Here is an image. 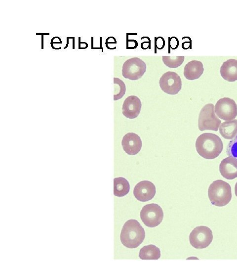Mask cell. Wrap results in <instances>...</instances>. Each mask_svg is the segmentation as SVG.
<instances>
[{
  "mask_svg": "<svg viewBox=\"0 0 237 267\" xmlns=\"http://www.w3.org/2000/svg\"><path fill=\"white\" fill-rule=\"evenodd\" d=\"M127 49H135L138 46V43L135 40H128L126 41Z\"/></svg>",
  "mask_w": 237,
  "mask_h": 267,
  "instance_id": "cell-24",
  "label": "cell"
},
{
  "mask_svg": "<svg viewBox=\"0 0 237 267\" xmlns=\"http://www.w3.org/2000/svg\"><path fill=\"white\" fill-rule=\"evenodd\" d=\"M69 37L67 38V43L66 46L64 47V48H67V47H68V44H69V43H68V42H69Z\"/></svg>",
  "mask_w": 237,
  "mask_h": 267,
  "instance_id": "cell-27",
  "label": "cell"
},
{
  "mask_svg": "<svg viewBox=\"0 0 237 267\" xmlns=\"http://www.w3.org/2000/svg\"><path fill=\"white\" fill-rule=\"evenodd\" d=\"M109 44H117V41H116V39L115 40H114L113 41H109L107 39L106 40V43H105L106 45L107 46Z\"/></svg>",
  "mask_w": 237,
  "mask_h": 267,
  "instance_id": "cell-25",
  "label": "cell"
},
{
  "mask_svg": "<svg viewBox=\"0 0 237 267\" xmlns=\"http://www.w3.org/2000/svg\"><path fill=\"white\" fill-rule=\"evenodd\" d=\"M196 148L198 154L206 159H213L221 153L223 145L220 137L212 133H203L197 138Z\"/></svg>",
  "mask_w": 237,
  "mask_h": 267,
  "instance_id": "cell-1",
  "label": "cell"
},
{
  "mask_svg": "<svg viewBox=\"0 0 237 267\" xmlns=\"http://www.w3.org/2000/svg\"><path fill=\"white\" fill-rule=\"evenodd\" d=\"M160 257V249L153 244L144 246L139 252V257L142 260H158Z\"/></svg>",
  "mask_w": 237,
  "mask_h": 267,
  "instance_id": "cell-17",
  "label": "cell"
},
{
  "mask_svg": "<svg viewBox=\"0 0 237 267\" xmlns=\"http://www.w3.org/2000/svg\"><path fill=\"white\" fill-rule=\"evenodd\" d=\"M130 185L128 181L123 177L114 179V194L117 197H123L129 191Z\"/></svg>",
  "mask_w": 237,
  "mask_h": 267,
  "instance_id": "cell-18",
  "label": "cell"
},
{
  "mask_svg": "<svg viewBox=\"0 0 237 267\" xmlns=\"http://www.w3.org/2000/svg\"><path fill=\"white\" fill-rule=\"evenodd\" d=\"M146 71L145 62L138 57H133L126 60L122 67V76L130 80L140 79Z\"/></svg>",
  "mask_w": 237,
  "mask_h": 267,
  "instance_id": "cell-5",
  "label": "cell"
},
{
  "mask_svg": "<svg viewBox=\"0 0 237 267\" xmlns=\"http://www.w3.org/2000/svg\"><path fill=\"white\" fill-rule=\"evenodd\" d=\"M228 156L237 158V134L228 143L227 147Z\"/></svg>",
  "mask_w": 237,
  "mask_h": 267,
  "instance_id": "cell-21",
  "label": "cell"
},
{
  "mask_svg": "<svg viewBox=\"0 0 237 267\" xmlns=\"http://www.w3.org/2000/svg\"><path fill=\"white\" fill-rule=\"evenodd\" d=\"M141 101L135 95L128 96L124 100L122 106V113L127 118L134 119L139 114L141 109Z\"/></svg>",
  "mask_w": 237,
  "mask_h": 267,
  "instance_id": "cell-12",
  "label": "cell"
},
{
  "mask_svg": "<svg viewBox=\"0 0 237 267\" xmlns=\"http://www.w3.org/2000/svg\"><path fill=\"white\" fill-rule=\"evenodd\" d=\"M179 45V40L176 37H168V53H170V49H176Z\"/></svg>",
  "mask_w": 237,
  "mask_h": 267,
  "instance_id": "cell-22",
  "label": "cell"
},
{
  "mask_svg": "<svg viewBox=\"0 0 237 267\" xmlns=\"http://www.w3.org/2000/svg\"><path fill=\"white\" fill-rule=\"evenodd\" d=\"M140 218L144 224L150 227L158 225L163 218L162 208L158 204L151 203L145 205L140 212Z\"/></svg>",
  "mask_w": 237,
  "mask_h": 267,
  "instance_id": "cell-6",
  "label": "cell"
},
{
  "mask_svg": "<svg viewBox=\"0 0 237 267\" xmlns=\"http://www.w3.org/2000/svg\"><path fill=\"white\" fill-rule=\"evenodd\" d=\"M204 71L203 66L201 62L193 60L187 63L184 68V75L189 80H194L198 79Z\"/></svg>",
  "mask_w": 237,
  "mask_h": 267,
  "instance_id": "cell-15",
  "label": "cell"
},
{
  "mask_svg": "<svg viewBox=\"0 0 237 267\" xmlns=\"http://www.w3.org/2000/svg\"><path fill=\"white\" fill-rule=\"evenodd\" d=\"M220 74L225 80L233 82L237 80V60L229 59L223 62L220 68Z\"/></svg>",
  "mask_w": 237,
  "mask_h": 267,
  "instance_id": "cell-14",
  "label": "cell"
},
{
  "mask_svg": "<svg viewBox=\"0 0 237 267\" xmlns=\"http://www.w3.org/2000/svg\"><path fill=\"white\" fill-rule=\"evenodd\" d=\"M184 58V56H162V60L168 67L176 68L182 65Z\"/></svg>",
  "mask_w": 237,
  "mask_h": 267,
  "instance_id": "cell-19",
  "label": "cell"
},
{
  "mask_svg": "<svg viewBox=\"0 0 237 267\" xmlns=\"http://www.w3.org/2000/svg\"><path fill=\"white\" fill-rule=\"evenodd\" d=\"M121 145L124 151L128 155H134L138 153L142 147V141L136 134L128 133L123 137Z\"/></svg>",
  "mask_w": 237,
  "mask_h": 267,
  "instance_id": "cell-11",
  "label": "cell"
},
{
  "mask_svg": "<svg viewBox=\"0 0 237 267\" xmlns=\"http://www.w3.org/2000/svg\"><path fill=\"white\" fill-rule=\"evenodd\" d=\"M235 195L237 197V181L235 184Z\"/></svg>",
  "mask_w": 237,
  "mask_h": 267,
  "instance_id": "cell-26",
  "label": "cell"
},
{
  "mask_svg": "<svg viewBox=\"0 0 237 267\" xmlns=\"http://www.w3.org/2000/svg\"><path fill=\"white\" fill-rule=\"evenodd\" d=\"M215 114L225 121H231L237 116V105L234 100L229 97L219 99L215 105Z\"/></svg>",
  "mask_w": 237,
  "mask_h": 267,
  "instance_id": "cell-8",
  "label": "cell"
},
{
  "mask_svg": "<svg viewBox=\"0 0 237 267\" xmlns=\"http://www.w3.org/2000/svg\"><path fill=\"white\" fill-rule=\"evenodd\" d=\"M144 229L139 222L134 219L127 221L124 224L120 235L122 244L128 248H135L144 241Z\"/></svg>",
  "mask_w": 237,
  "mask_h": 267,
  "instance_id": "cell-2",
  "label": "cell"
},
{
  "mask_svg": "<svg viewBox=\"0 0 237 267\" xmlns=\"http://www.w3.org/2000/svg\"><path fill=\"white\" fill-rule=\"evenodd\" d=\"M159 86L163 91L168 94H177L182 88L181 78L174 72L164 73L159 79Z\"/></svg>",
  "mask_w": 237,
  "mask_h": 267,
  "instance_id": "cell-9",
  "label": "cell"
},
{
  "mask_svg": "<svg viewBox=\"0 0 237 267\" xmlns=\"http://www.w3.org/2000/svg\"><path fill=\"white\" fill-rule=\"evenodd\" d=\"M74 39H75V38H74V37H73V49L75 48V45H74Z\"/></svg>",
  "mask_w": 237,
  "mask_h": 267,
  "instance_id": "cell-28",
  "label": "cell"
},
{
  "mask_svg": "<svg viewBox=\"0 0 237 267\" xmlns=\"http://www.w3.org/2000/svg\"><path fill=\"white\" fill-rule=\"evenodd\" d=\"M208 195L212 205L218 207L226 206L232 198L231 186L221 179L213 181L209 186Z\"/></svg>",
  "mask_w": 237,
  "mask_h": 267,
  "instance_id": "cell-3",
  "label": "cell"
},
{
  "mask_svg": "<svg viewBox=\"0 0 237 267\" xmlns=\"http://www.w3.org/2000/svg\"><path fill=\"white\" fill-rule=\"evenodd\" d=\"M41 37H42V47L41 48H43V35H42Z\"/></svg>",
  "mask_w": 237,
  "mask_h": 267,
  "instance_id": "cell-29",
  "label": "cell"
},
{
  "mask_svg": "<svg viewBox=\"0 0 237 267\" xmlns=\"http://www.w3.org/2000/svg\"><path fill=\"white\" fill-rule=\"evenodd\" d=\"M213 240L211 229L206 226H198L191 232L189 241L191 245L196 249H203L208 247Z\"/></svg>",
  "mask_w": 237,
  "mask_h": 267,
  "instance_id": "cell-7",
  "label": "cell"
},
{
  "mask_svg": "<svg viewBox=\"0 0 237 267\" xmlns=\"http://www.w3.org/2000/svg\"><path fill=\"white\" fill-rule=\"evenodd\" d=\"M156 193V189L154 184L146 180L138 182L133 190L134 197L141 202L151 200L155 196Z\"/></svg>",
  "mask_w": 237,
  "mask_h": 267,
  "instance_id": "cell-10",
  "label": "cell"
},
{
  "mask_svg": "<svg viewBox=\"0 0 237 267\" xmlns=\"http://www.w3.org/2000/svg\"><path fill=\"white\" fill-rule=\"evenodd\" d=\"M221 175L227 179L237 177V158L229 156L223 159L219 166Z\"/></svg>",
  "mask_w": 237,
  "mask_h": 267,
  "instance_id": "cell-13",
  "label": "cell"
},
{
  "mask_svg": "<svg viewBox=\"0 0 237 267\" xmlns=\"http://www.w3.org/2000/svg\"><path fill=\"white\" fill-rule=\"evenodd\" d=\"M114 100H118L124 95L126 87L124 82L118 78H114Z\"/></svg>",
  "mask_w": 237,
  "mask_h": 267,
  "instance_id": "cell-20",
  "label": "cell"
},
{
  "mask_svg": "<svg viewBox=\"0 0 237 267\" xmlns=\"http://www.w3.org/2000/svg\"><path fill=\"white\" fill-rule=\"evenodd\" d=\"M155 46L158 49H162L165 46V40L162 37H155Z\"/></svg>",
  "mask_w": 237,
  "mask_h": 267,
  "instance_id": "cell-23",
  "label": "cell"
},
{
  "mask_svg": "<svg viewBox=\"0 0 237 267\" xmlns=\"http://www.w3.org/2000/svg\"><path fill=\"white\" fill-rule=\"evenodd\" d=\"M219 132L225 139H232L237 134V120L224 122L220 125Z\"/></svg>",
  "mask_w": 237,
  "mask_h": 267,
  "instance_id": "cell-16",
  "label": "cell"
},
{
  "mask_svg": "<svg viewBox=\"0 0 237 267\" xmlns=\"http://www.w3.org/2000/svg\"><path fill=\"white\" fill-rule=\"evenodd\" d=\"M221 123L220 120L216 116L214 105L213 104H207L202 108L198 119V127L200 131H217Z\"/></svg>",
  "mask_w": 237,
  "mask_h": 267,
  "instance_id": "cell-4",
  "label": "cell"
}]
</instances>
